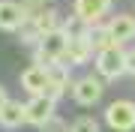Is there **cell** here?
Here are the masks:
<instances>
[{
	"label": "cell",
	"instance_id": "4fadbf2b",
	"mask_svg": "<svg viewBox=\"0 0 135 132\" xmlns=\"http://www.w3.org/2000/svg\"><path fill=\"white\" fill-rule=\"evenodd\" d=\"M27 24L33 27L39 36H45V33H51V30L60 27V24H57V12H54V9H42V12H36L33 18L27 21Z\"/></svg>",
	"mask_w": 135,
	"mask_h": 132
},
{
	"label": "cell",
	"instance_id": "ba28073f",
	"mask_svg": "<svg viewBox=\"0 0 135 132\" xmlns=\"http://www.w3.org/2000/svg\"><path fill=\"white\" fill-rule=\"evenodd\" d=\"M21 87L27 93H33V96H45V90H48V69L45 66H27L24 72H21Z\"/></svg>",
	"mask_w": 135,
	"mask_h": 132
},
{
	"label": "cell",
	"instance_id": "3957f363",
	"mask_svg": "<svg viewBox=\"0 0 135 132\" xmlns=\"http://www.w3.org/2000/svg\"><path fill=\"white\" fill-rule=\"evenodd\" d=\"M105 123L114 132H132L135 129V102L132 99H114L105 108Z\"/></svg>",
	"mask_w": 135,
	"mask_h": 132
},
{
	"label": "cell",
	"instance_id": "52a82bcc",
	"mask_svg": "<svg viewBox=\"0 0 135 132\" xmlns=\"http://www.w3.org/2000/svg\"><path fill=\"white\" fill-rule=\"evenodd\" d=\"M24 111H27V123L39 129V126H45V123L54 117V99L51 96H33L24 105Z\"/></svg>",
	"mask_w": 135,
	"mask_h": 132
},
{
	"label": "cell",
	"instance_id": "8992f818",
	"mask_svg": "<svg viewBox=\"0 0 135 132\" xmlns=\"http://www.w3.org/2000/svg\"><path fill=\"white\" fill-rule=\"evenodd\" d=\"M27 9L15 0H0V30L12 33V30H24L27 27Z\"/></svg>",
	"mask_w": 135,
	"mask_h": 132
},
{
	"label": "cell",
	"instance_id": "9c48e42d",
	"mask_svg": "<svg viewBox=\"0 0 135 132\" xmlns=\"http://www.w3.org/2000/svg\"><path fill=\"white\" fill-rule=\"evenodd\" d=\"M105 27H108L114 45H123V42L135 39V18H132V15H126V12H123V15H114Z\"/></svg>",
	"mask_w": 135,
	"mask_h": 132
},
{
	"label": "cell",
	"instance_id": "5b68a950",
	"mask_svg": "<svg viewBox=\"0 0 135 132\" xmlns=\"http://www.w3.org/2000/svg\"><path fill=\"white\" fill-rule=\"evenodd\" d=\"M111 9V0H75V18L84 27H96Z\"/></svg>",
	"mask_w": 135,
	"mask_h": 132
},
{
	"label": "cell",
	"instance_id": "8fae6325",
	"mask_svg": "<svg viewBox=\"0 0 135 132\" xmlns=\"http://www.w3.org/2000/svg\"><path fill=\"white\" fill-rule=\"evenodd\" d=\"M93 54L90 48V42L84 39V33H75L72 36V42H69V48H66V57H63V63H72V66H81L87 63V57Z\"/></svg>",
	"mask_w": 135,
	"mask_h": 132
},
{
	"label": "cell",
	"instance_id": "277c9868",
	"mask_svg": "<svg viewBox=\"0 0 135 132\" xmlns=\"http://www.w3.org/2000/svg\"><path fill=\"white\" fill-rule=\"evenodd\" d=\"M102 93H105V87H102V78H99V75H84V78H78L72 84V99H75L78 105H84V108L96 105L99 99H102Z\"/></svg>",
	"mask_w": 135,
	"mask_h": 132
},
{
	"label": "cell",
	"instance_id": "5bb4252c",
	"mask_svg": "<svg viewBox=\"0 0 135 132\" xmlns=\"http://www.w3.org/2000/svg\"><path fill=\"white\" fill-rule=\"evenodd\" d=\"M69 132H99V123L93 117H78L72 126H69Z\"/></svg>",
	"mask_w": 135,
	"mask_h": 132
},
{
	"label": "cell",
	"instance_id": "7a4b0ae2",
	"mask_svg": "<svg viewBox=\"0 0 135 132\" xmlns=\"http://www.w3.org/2000/svg\"><path fill=\"white\" fill-rule=\"evenodd\" d=\"M96 75L105 78V81H114V78H120V75H126V51L120 45L96 54Z\"/></svg>",
	"mask_w": 135,
	"mask_h": 132
},
{
	"label": "cell",
	"instance_id": "2e32d148",
	"mask_svg": "<svg viewBox=\"0 0 135 132\" xmlns=\"http://www.w3.org/2000/svg\"><path fill=\"white\" fill-rule=\"evenodd\" d=\"M126 75H135V48L126 51Z\"/></svg>",
	"mask_w": 135,
	"mask_h": 132
},
{
	"label": "cell",
	"instance_id": "9a60e30c",
	"mask_svg": "<svg viewBox=\"0 0 135 132\" xmlns=\"http://www.w3.org/2000/svg\"><path fill=\"white\" fill-rule=\"evenodd\" d=\"M39 132H69L66 126V120H60V117H51L45 126H39Z\"/></svg>",
	"mask_w": 135,
	"mask_h": 132
},
{
	"label": "cell",
	"instance_id": "7c38bea8",
	"mask_svg": "<svg viewBox=\"0 0 135 132\" xmlns=\"http://www.w3.org/2000/svg\"><path fill=\"white\" fill-rule=\"evenodd\" d=\"M27 123V111H24V105L21 102H6L3 108H0V126L3 129H18V126H24Z\"/></svg>",
	"mask_w": 135,
	"mask_h": 132
},
{
	"label": "cell",
	"instance_id": "e0dca14e",
	"mask_svg": "<svg viewBox=\"0 0 135 132\" xmlns=\"http://www.w3.org/2000/svg\"><path fill=\"white\" fill-rule=\"evenodd\" d=\"M6 102H9V96H6V87H3V84H0V108H3Z\"/></svg>",
	"mask_w": 135,
	"mask_h": 132
},
{
	"label": "cell",
	"instance_id": "30bf717a",
	"mask_svg": "<svg viewBox=\"0 0 135 132\" xmlns=\"http://www.w3.org/2000/svg\"><path fill=\"white\" fill-rule=\"evenodd\" d=\"M66 90H69V69L63 63H57V66L48 69V90H45V96H51L54 102H57Z\"/></svg>",
	"mask_w": 135,
	"mask_h": 132
},
{
	"label": "cell",
	"instance_id": "6da1fadb",
	"mask_svg": "<svg viewBox=\"0 0 135 132\" xmlns=\"http://www.w3.org/2000/svg\"><path fill=\"white\" fill-rule=\"evenodd\" d=\"M69 42H72V33H69L66 27H57V30H51V33H45L42 39H39V45H36V66L51 69V66L63 63Z\"/></svg>",
	"mask_w": 135,
	"mask_h": 132
}]
</instances>
